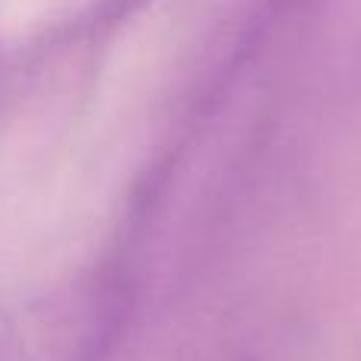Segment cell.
I'll list each match as a JSON object with an SVG mask.
<instances>
[{
  "mask_svg": "<svg viewBox=\"0 0 361 361\" xmlns=\"http://www.w3.org/2000/svg\"><path fill=\"white\" fill-rule=\"evenodd\" d=\"M0 76H4V54H0Z\"/></svg>",
  "mask_w": 361,
  "mask_h": 361,
  "instance_id": "1",
  "label": "cell"
}]
</instances>
